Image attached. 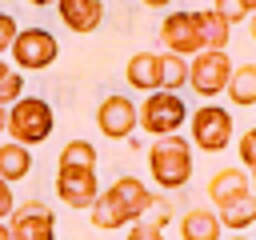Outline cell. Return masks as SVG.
Masks as SVG:
<instances>
[{"instance_id":"cell-1","label":"cell","mask_w":256,"mask_h":240,"mask_svg":"<svg viewBox=\"0 0 256 240\" xmlns=\"http://www.w3.org/2000/svg\"><path fill=\"white\" fill-rule=\"evenodd\" d=\"M152 204H156V192H152L144 180H136V176H116L108 188H100V196H96V204H92L88 212H92V224H96V228L112 232V228H128V224L144 220Z\"/></svg>"},{"instance_id":"cell-2","label":"cell","mask_w":256,"mask_h":240,"mask_svg":"<svg viewBox=\"0 0 256 240\" xmlns=\"http://www.w3.org/2000/svg\"><path fill=\"white\" fill-rule=\"evenodd\" d=\"M148 172L156 180V188H184L192 180V140L176 136H160L148 148Z\"/></svg>"},{"instance_id":"cell-3","label":"cell","mask_w":256,"mask_h":240,"mask_svg":"<svg viewBox=\"0 0 256 240\" xmlns=\"http://www.w3.org/2000/svg\"><path fill=\"white\" fill-rule=\"evenodd\" d=\"M56 120H52V104L40 100V96H20L12 108H8V136L24 148L32 144H44L52 136Z\"/></svg>"},{"instance_id":"cell-4","label":"cell","mask_w":256,"mask_h":240,"mask_svg":"<svg viewBox=\"0 0 256 240\" xmlns=\"http://www.w3.org/2000/svg\"><path fill=\"white\" fill-rule=\"evenodd\" d=\"M188 120V108H184V100H180V92H148L144 96V104H140V128L148 132V136H176L180 132V124Z\"/></svg>"},{"instance_id":"cell-5","label":"cell","mask_w":256,"mask_h":240,"mask_svg":"<svg viewBox=\"0 0 256 240\" xmlns=\"http://www.w3.org/2000/svg\"><path fill=\"white\" fill-rule=\"evenodd\" d=\"M228 80H232V60H228V52L204 48L200 56L188 60V88H192L196 96L212 100V96L228 92Z\"/></svg>"},{"instance_id":"cell-6","label":"cell","mask_w":256,"mask_h":240,"mask_svg":"<svg viewBox=\"0 0 256 240\" xmlns=\"http://www.w3.org/2000/svg\"><path fill=\"white\" fill-rule=\"evenodd\" d=\"M188 128H192V144L200 152H224L232 144V112L220 108V104H204L188 116Z\"/></svg>"},{"instance_id":"cell-7","label":"cell","mask_w":256,"mask_h":240,"mask_svg":"<svg viewBox=\"0 0 256 240\" xmlns=\"http://www.w3.org/2000/svg\"><path fill=\"white\" fill-rule=\"evenodd\" d=\"M160 40H164V52L172 56H200L204 52V32H200V12H168L164 24H160Z\"/></svg>"},{"instance_id":"cell-8","label":"cell","mask_w":256,"mask_h":240,"mask_svg":"<svg viewBox=\"0 0 256 240\" xmlns=\"http://www.w3.org/2000/svg\"><path fill=\"white\" fill-rule=\"evenodd\" d=\"M60 56V44L48 28H20L16 44H12V60H16V72H40L48 68L52 60Z\"/></svg>"},{"instance_id":"cell-9","label":"cell","mask_w":256,"mask_h":240,"mask_svg":"<svg viewBox=\"0 0 256 240\" xmlns=\"http://www.w3.org/2000/svg\"><path fill=\"white\" fill-rule=\"evenodd\" d=\"M56 196L68 208H92L96 196H100L96 168H88V164H56Z\"/></svg>"},{"instance_id":"cell-10","label":"cell","mask_w":256,"mask_h":240,"mask_svg":"<svg viewBox=\"0 0 256 240\" xmlns=\"http://www.w3.org/2000/svg\"><path fill=\"white\" fill-rule=\"evenodd\" d=\"M96 128L108 136V140H128L136 128H140V108L124 96V92H112L100 100L96 108Z\"/></svg>"},{"instance_id":"cell-11","label":"cell","mask_w":256,"mask_h":240,"mask_svg":"<svg viewBox=\"0 0 256 240\" xmlns=\"http://www.w3.org/2000/svg\"><path fill=\"white\" fill-rule=\"evenodd\" d=\"M8 232L12 240H56V216L40 200H28L8 216Z\"/></svg>"},{"instance_id":"cell-12","label":"cell","mask_w":256,"mask_h":240,"mask_svg":"<svg viewBox=\"0 0 256 240\" xmlns=\"http://www.w3.org/2000/svg\"><path fill=\"white\" fill-rule=\"evenodd\" d=\"M252 192H256V188H252V180H248V172H244L240 164L220 168V172H212V180H208V200L216 204V212L228 208V204H236V200H244V196H252Z\"/></svg>"},{"instance_id":"cell-13","label":"cell","mask_w":256,"mask_h":240,"mask_svg":"<svg viewBox=\"0 0 256 240\" xmlns=\"http://www.w3.org/2000/svg\"><path fill=\"white\" fill-rule=\"evenodd\" d=\"M124 76L136 92H160L164 88V56L160 52H136L124 68Z\"/></svg>"},{"instance_id":"cell-14","label":"cell","mask_w":256,"mask_h":240,"mask_svg":"<svg viewBox=\"0 0 256 240\" xmlns=\"http://www.w3.org/2000/svg\"><path fill=\"white\" fill-rule=\"evenodd\" d=\"M56 12L64 28L72 32H96L104 20V0H56Z\"/></svg>"},{"instance_id":"cell-15","label":"cell","mask_w":256,"mask_h":240,"mask_svg":"<svg viewBox=\"0 0 256 240\" xmlns=\"http://www.w3.org/2000/svg\"><path fill=\"white\" fill-rule=\"evenodd\" d=\"M224 224L212 208H188L180 216V240H220Z\"/></svg>"},{"instance_id":"cell-16","label":"cell","mask_w":256,"mask_h":240,"mask_svg":"<svg viewBox=\"0 0 256 240\" xmlns=\"http://www.w3.org/2000/svg\"><path fill=\"white\" fill-rule=\"evenodd\" d=\"M236 108H252L256 104V64L244 60L232 68V80H228V92H224Z\"/></svg>"},{"instance_id":"cell-17","label":"cell","mask_w":256,"mask_h":240,"mask_svg":"<svg viewBox=\"0 0 256 240\" xmlns=\"http://www.w3.org/2000/svg\"><path fill=\"white\" fill-rule=\"evenodd\" d=\"M28 172H32V152H28L24 144H16V140L0 144V180L16 184V180H24Z\"/></svg>"},{"instance_id":"cell-18","label":"cell","mask_w":256,"mask_h":240,"mask_svg":"<svg viewBox=\"0 0 256 240\" xmlns=\"http://www.w3.org/2000/svg\"><path fill=\"white\" fill-rule=\"evenodd\" d=\"M216 216H220V224H224L232 236H240L244 228H252V224H256V192H252V196H244V200H236V204H228V208H220Z\"/></svg>"},{"instance_id":"cell-19","label":"cell","mask_w":256,"mask_h":240,"mask_svg":"<svg viewBox=\"0 0 256 240\" xmlns=\"http://www.w3.org/2000/svg\"><path fill=\"white\" fill-rule=\"evenodd\" d=\"M200 32H204V48H212V52H224L228 40H232V24L212 8L200 12Z\"/></svg>"},{"instance_id":"cell-20","label":"cell","mask_w":256,"mask_h":240,"mask_svg":"<svg viewBox=\"0 0 256 240\" xmlns=\"http://www.w3.org/2000/svg\"><path fill=\"white\" fill-rule=\"evenodd\" d=\"M160 56H164V92H180L188 84V60L172 52H160Z\"/></svg>"},{"instance_id":"cell-21","label":"cell","mask_w":256,"mask_h":240,"mask_svg":"<svg viewBox=\"0 0 256 240\" xmlns=\"http://www.w3.org/2000/svg\"><path fill=\"white\" fill-rule=\"evenodd\" d=\"M212 12H220L228 24H240L256 16V0H212Z\"/></svg>"},{"instance_id":"cell-22","label":"cell","mask_w":256,"mask_h":240,"mask_svg":"<svg viewBox=\"0 0 256 240\" xmlns=\"http://www.w3.org/2000/svg\"><path fill=\"white\" fill-rule=\"evenodd\" d=\"M60 164H88V168H96V148L88 140H68L60 148Z\"/></svg>"},{"instance_id":"cell-23","label":"cell","mask_w":256,"mask_h":240,"mask_svg":"<svg viewBox=\"0 0 256 240\" xmlns=\"http://www.w3.org/2000/svg\"><path fill=\"white\" fill-rule=\"evenodd\" d=\"M236 152H240V168L248 172V180H252V188H256V128H248V132L240 136Z\"/></svg>"},{"instance_id":"cell-24","label":"cell","mask_w":256,"mask_h":240,"mask_svg":"<svg viewBox=\"0 0 256 240\" xmlns=\"http://www.w3.org/2000/svg\"><path fill=\"white\" fill-rule=\"evenodd\" d=\"M20 92H24V76H20L16 68H8V72L0 76V108H12V104L20 100Z\"/></svg>"},{"instance_id":"cell-25","label":"cell","mask_w":256,"mask_h":240,"mask_svg":"<svg viewBox=\"0 0 256 240\" xmlns=\"http://www.w3.org/2000/svg\"><path fill=\"white\" fill-rule=\"evenodd\" d=\"M124 240H164V220H136V224H128V236Z\"/></svg>"},{"instance_id":"cell-26","label":"cell","mask_w":256,"mask_h":240,"mask_svg":"<svg viewBox=\"0 0 256 240\" xmlns=\"http://www.w3.org/2000/svg\"><path fill=\"white\" fill-rule=\"evenodd\" d=\"M16 36H20V24H16L8 12H0V52H12Z\"/></svg>"},{"instance_id":"cell-27","label":"cell","mask_w":256,"mask_h":240,"mask_svg":"<svg viewBox=\"0 0 256 240\" xmlns=\"http://www.w3.org/2000/svg\"><path fill=\"white\" fill-rule=\"evenodd\" d=\"M12 212H16V196H12V184H8V180H0V224H4Z\"/></svg>"},{"instance_id":"cell-28","label":"cell","mask_w":256,"mask_h":240,"mask_svg":"<svg viewBox=\"0 0 256 240\" xmlns=\"http://www.w3.org/2000/svg\"><path fill=\"white\" fill-rule=\"evenodd\" d=\"M140 4H148V8H168L172 0H140Z\"/></svg>"},{"instance_id":"cell-29","label":"cell","mask_w":256,"mask_h":240,"mask_svg":"<svg viewBox=\"0 0 256 240\" xmlns=\"http://www.w3.org/2000/svg\"><path fill=\"white\" fill-rule=\"evenodd\" d=\"M0 132H8V108H0Z\"/></svg>"},{"instance_id":"cell-30","label":"cell","mask_w":256,"mask_h":240,"mask_svg":"<svg viewBox=\"0 0 256 240\" xmlns=\"http://www.w3.org/2000/svg\"><path fill=\"white\" fill-rule=\"evenodd\" d=\"M28 4H36V8H48V4H56V0H28Z\"/></svg>"},{"instance_id":"cell-31","label":"cell","mask_w":256,"mask_h":240,"mask_svg":"<svg viewBox=\"0 0 256 240\" xmlns=\"http://www.w3.org/2000/svg\"><path fill=\"white\" fill-rule=\"evenodd\" d=\"M0 240H12V232H8V224H0Z\"/></svg>"},{"instance_id":"cell-32","label":"cell","mask_w":256,"mask_h":240,"mask_svg":"<svg viewBox=\"0 0 256 240\" xmlns=\"http://www.w3.org/2000/svg\"><path fill=\"white\" fill-rule=\"evenodd\" d=\"M4 72H8V64H4V60H0V76H4Z\"/></svg>"},{"instance_id":"cell-33","label":"cell","mask_w":256,"mask_h":240,"mask_svg":"<svg viewBox=\"0 0 256 240\" xmlns=\"http://www.w3.org/2000/svg\"><path fill=\"white\" fill-rule=\"evenodd\" d=\"M228 240H248V236H244V232H240V236H228Z\"/></svg>"}]
</instances>
